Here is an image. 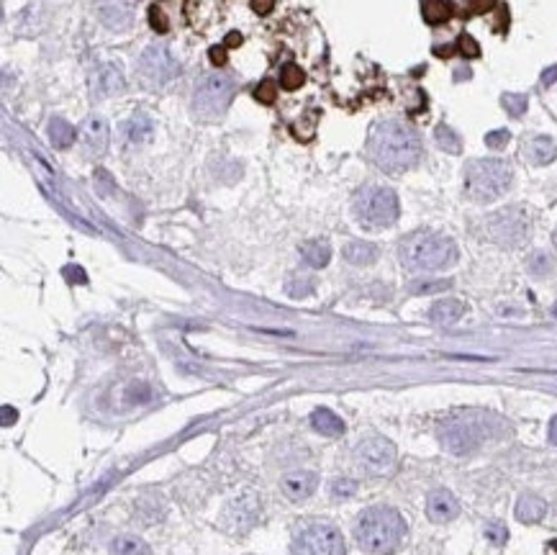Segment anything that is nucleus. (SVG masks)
<instances>
[{"label": "nucleus", "mask_w": 557, "mask_h": 555, "mask_svg": "<svg viewBox=\"0 0 557 555\" xmlns=\"http://www.w3.org/2000/svg\"><path fill=\"white\" fill-rule=\"evenodd\" d=\"M367 152L385 172H403L421 160V139L414 126L403 121H378L370 129Z\"/></svg>", "instance_id": "1"}, {"label": "nucleus", "mask_w": 557, "mask_h": 555, "mask_svg": "<svg viewBox=\"0 0 557 555\" xmlns=\"http://www.w3.org/2000/svg\"><path fill=\"white\" fill-rule=\"evenodd\" d=\"M354 540L367 555H393L406 540V522L393 506H367L354 522Z\"/></svg>", "instance_id": "2"}, {"label": "nucleus", "mask_w": 557, "mask_h": 555, "mask_svg": "<svg viewBox=\"0 0 557 555\" xmlns=\"http://www.w3.org/2000/svg\"><path fill=\"white\" fill-rule=\"evenodd\" d=\"M401 265L411 273L445 270L457 263V244L439 232H414L398 244Z\"/></svg>", "instance_id": "3"}, {"label": "nucleus", "mask_w": 557, "mask_h": 555, "mask_svg": "<svg viewBox=\"0 0 557 555\" xmlns=\"http://www.w3.org/2000/svg\"><path fill=\"white\" fill-rule=\"evenodd\" d=\"M493 427H501V419L488 412H455L439 424V442L452 455H470L491 440Z\"/></svg>", "instance_id": "4"}, {"label": "nucleus", "mask_w": 557, "mask_h": 555, "mask_svg": "<svg viewBox=\"0 0 557 555\" xmlns=\"http://www.w3.org/2000/svg\"><path fill=\"white\" fill-rule=\"evenodd\" d=\"M514 172L503 160H473L465 165V193L475 203H491L511 188Z\"/></svg>", "instance_id": "5"}, {"label": "nucleus", "mask_w": 557, "mask_h": 555, "mask_svg": "<svg viewBox=\"0 0 557 555\" xmlns=\"http://www.w3.org/2000/svg\"><path fill=\"white\" fill-rule=\"evenodd\" d=\"M354 216L367 229H385L393 227L401 214L398 196L385 185H365L354 196Z\"/></svg>", "instance_id": "6"}, {"label": "nucleus", "mask_w": 557, "mask_h": 555, "mask_svg": "<svg viewBox=\"0 0 557 555\" xmlns=\"http://www.w3.org/2000/svg\"><path fill=\"white\" fill-rule=\"evenodd\" d=\"M236 83L229 75H205L193 92V114L203 121H219L232 106Z\"/></svg>", "instance_id": "7"}, {"label": "nucleus", "mask_w": 557, "mask_h": 555, "mask_svg": "<svg viewBox=\"0 0 557 555\" xmlns=\"http://www.w3.org/2000/svg\"><path fill=\"white\" fill-rule=\"evenodd\" d=\"M293 555H347V545L337 527L313 520L296 530Z\"/></svg>", "instance_id": "8"}, {"label": "nucleus", "mask_w": 557, "mask_h": 555, "mask_svg": "<svg viewBox=\"0 0 557 555\" xmlns=\"http://www.w3.org/2000/svg\"><path fill=\"white\" fill-rule=\"evenodd\" d=\"M532 232V219L527 214V208L522 206H508L496 211L486 219V234L488 239L498 247L514 249L522 247L527 242V237Z\"/></svg>", "instance_id": "9"}, {"label": "nucleus", "mask_w": 557, "mask_h": 555, "mask_svg": "<svg viewBox=\"0 0 557 555\" xmlns=\"http://www.w3.org/2000/svg\"><path fill=\"white\" fill-rule=\"evenodd\" d=\"M177 70H180V64H177L169 47H164V44H152V47H147V49L141 52L139 75L144 80V85L149 88L169 85L177 78Z\"/></svg>", "instance_id": "10"}, {"label": "nucleus", "mask_w": 557, "mask_h": 555, "mask_svg": "<svg viewBox=\"0 0 557 555\" xmlns=\"http://www.w3.org/2000/svg\"><path fill=\"white\" fill-rule=\"evenodd\" d=\"M395 445L385 437H370L354 448V462L370 476H383L395 465Z\"/></svg>", "instance_id": "11"}, {"label": "nucleus", "mask_w": 557, "mask_h": 555, "mask_svg": "<svg viewBox=\"0 0 557 555\" xmlns=\"http://www.w3.org/2000/svg\"><path fill=\"white\" fill-rule=\"evenodd\" d=\"M262 517V504L257 494H241L232 501V504L224 509V525L229 532H236V535H244L249 532L257 520Z\"/></svg>", "instance_id": "12"}, {"label": "nucleus", "mask_w": 557, "mask_h": 555, "mask_svg": "<svg viewBox=\"0 0 557 555\" xmlns=\"http://www.w3.org/2000/svg\"><path fill=\"white\" fill-rule=\"evenodd\" d=\"M139 0H95L98 21L111 31H126L134 23Z\"/></svg>", "instance_id": "13"}, {"label": "nucleus", "mask_w": 557, "mask_h": 555, "mask_svg": "<svg viewBox=\"0 0 557 555\" xmlns=\"http://www.w3.org/2000/svg\"><path fill=\"white\" fill-rule=\"evenodd\" d=\"M108 139H111V131H108V121L103 116L85 119L80 126V142L88 155H103L108 150Z\"/></svg>", "instance_id": "14"}, {"label": "nucleus", "mask_w": 557, "mask_h": 555, "mask_svg": "<svg viewBox=\"0 0 557 555\" xmlns=\"http://www.w3.org/2000/svg\"><path fill=\"white\" fill-rule=\"evenodd\" d=\"M316 486L318 476L311 470H293V473H285L280 478V491L285 494L288 501H304L316 491Z\"/></svg>", "instance_id": "15"}, {"label": "nucleus", "mask_w": 557, "mask_h": 555, "mask_svg": "<svg viewBox=\"0 0 557 555\" xmlns=\"http://www.w3.org/2000/svg\"><path fill=\"white\" fill-rule=\"evenodd\" d=\"M460 514V501L452 496L447 489H437L426 496V517H429L434 525H445L452 522Z\"/></svg>", "instance_id": "16"}, {"label": "nucleus", "mask_w": 557, "mask_h": 555, "mask_svg": "<svg viewBox=\"0 0 557 555\" xmlns=\"http://www.w3.org/2000/svg\"><path fill=\"white\" fill-rule=\"evenodd\" d=\"M124 88H126V83L116 64H103L92 78V92L98 98H113V95L124 92Z\"/></svg>", "instance_id": "17"}, {"label": "nucleus", "mask_w": 557, "mask_h": 555, "mask_svg": "<svg viewBox=\"0 0 557 555\" xmlns=\"http://www.w3.org/2000/svg\"><path fill=\"white\" fill-rule=\"evenodd\" d=\"M522 155L529 165L542 167V165H550L557 157V144L552 142V136H529L522 147Z\"/></svg>", "instance_id": "18"}, {"label": "nucleus", "mask_w": 557, "mask_h": 555, "mask_svg": "<svg viewBox=\"0 0 557 555\" xmlns=\"http://www.w3.org/2000/svg\"><path fill=\"white\" fill-rule=\"evenodd\" d=\"M465 316V304L457 299H442L429 309V319L439 327H450Z\"/></svg>", "instance_id": "19"}, {"label": "nucleus", "mask_w": 557, "mask_h": 555, "mask_svg": "<svg viewBox=\"0 0 557 555\" xmlns=\"http://www.w3.org/2000/svg\"><path fill=\"white\" fill-rule=\"evenodd\" d=\"M547 512V504L544 499L534 496V494H524L519 501H516V520L524 522V525H534L539 522Z\"/></svg>", "instance_id": "20"}, {"label": "nucleus", "mask_w": 557, "mask_h": 555, "mask_svg": "<svg viewBox=\"0 0 557 555\" xmlns=\"http://www.w3.org/2000/svg\"><path fill=\"white\" fill-rule=\"evenodd\" d=\"M301 257L306 260L309 268H326L329 260H332V247L326 239H309V242L301 244Z\"/></svg>", "instance_id": "21"}, {"label": "nucleus", "mask_w": 557, "mask_h": 555, "mask_svg": "<svg viewBox=\"0 0 557 555\" xmlns=\"http://www.w3.org/2000/svg\"><path fill=\"white\" fill-rule=\"evenodd\" d=\"M152 131H155V121L147 114H136L124 124V134H126L128 144H136V147L147 142L149 136H152Z\"/></svg>", "instance_id": "22"}, {"label": "nucleus", "mask_w": 557, "mask_h": 555, "mask_svg": "<svg viewBox=\"0 0 557 555\" xmlns=\"http://www.w3.org/2000/svg\"><path fill=\"white\" fill-rule=\"evenodd\" d=\"M311 424L313 429L326 437H339V434H345V422L342 417L332 412V409H316V412L311 414Z\"/></svg>", "instance_id": "23"}, {"label": "nucleus", "mask_w": 557, "mask_h": 555, "mask_svg": "<svg viewBox=\"0 0 557 555\" xmlns=\"http://www.w3.org/2000/svg\"><path fill=\"white\" fill-rule=\"evenodd\" d=\"M381 255V249L375 247L373 242H349L345 247V260L352 265H373Z\"/></svg>", "instance_id": "24"}, {"label": "nucleus", "mask_w": 557, "mask_h": 555, "mask_svg": "<svg viewBox=\"0 0 557 555\" xmlns=\"http://www.w3.org/2000/svg\"><path fill=\"white\" fill-rule=\"evenodd\" d=\"M111 555H152V548L136 535H119L111 542Z\"/></svg>", "instance_id": "25"}, {"label": "nucleus", "mask_w": 557, "mask_h": 555, "mask_svg": "<svg viewBox=\"0 0 557 555\" xmlns=\"http://www.w3.org/2000/svg\"><path fill=\"white\" fill-rule=\"evenodd\" d=\"M47 131H49V139L56 150H67V147L75 142V129H72V124L64 121V119H59V116L52 119L49 126H47Z\"/></svg>", "instance_id": "26"}, {"label": "nucleus", "mask_w": 557, "mask_h": 555, "mask_svg": "<svg viewBox=\"0 0 557 555\" xmlns=\"http://www.w3.org/2000/svg\"><path fill=\"white\" fill-rule=\"evenodd\" d=\"M452 18V3L450 0H426L424 3V21L431 26H439Z\"/></svg>", "instance_id": "27"}, {"label": "nucleus", "mask_w": 557, "mask_h": 555, "mask_svg": "<svg viewBox=\"0 0 557 555\" xmlns=\"http://www.w3.org/2000/svg\"><path fill=\"white\" fill-rule=\"evenodd\" d=\"M313 291H316V280L311 275H293L285 283V293H288L290 299H306Z\"/></svg>", "instance_id": "28"}, {"label": "nucleus", "mask_w": 557, "mask_h": 555, "mask_svg": "<svg viewBox=\"0 0 557 555\" xmlns=\"http://www.w3.org/2000/svg\"><path fill=\"white\" fill-rule=\"evenodd\" d=\"M434 139H437L439 147H442L445 152H450V155H460V152H462V142H460V136L455 134L447 124H439V126L434 129Z\"/></svg>", "instance_id": "29"}, {"label": "nucleus", "mask_w": 557, "mask_h": 555, "mask_svg": "<svg viewBox=\"0 0 557 555\" xmlns=\"http://www.w3.org/2000/svg\"><path fill=\"white\" fill-rule=\"evenodd\" d=\"M304 83H306V75H304V70H301L298 64H293V62L282 64L280 85L285 88V90H298V88L304 85Z\"/></svg>", "instance_id": "30"}, {"label": "nucleus", "mask_w": 557, "mask_h": 555, "mask_svg": "<svg viewBox=\"0 0 557 555\" xmlns=\"http://www.w3.org/2000/svg\"><path fill=\"white\" fill-rule=\"evenodd\" d=\"M501 106L506 108L511 119H519V116L527 114V108H529V100H527V95H522V92H503Z\"/></svg>", "instance_id": "31"}, {"label": "nucleus", "mask_w": 557, "mask_h": 555, "mask_svg": "<svg viewBox=\"0 0 557 555\" xmlns=\"http://www.w3.org/2000/svg\"><path fill=\"white\" fill-rule=\"evenodd\" d=\"M316 111H311L309 116H306V121L301 119V121H296L293 126H290V131L296 134V139H301V142H311L313 139V134H316Z\"/></svg>", "instance_id": "32"}, {"label": "nucleus", "mask_w": 557, "mask_h": 555, "mask_svg": "<svg viewBox=\"0 0 557 555\" xmlns=\"http://www.w3.org/2000/svg\"><path fill=\"white\" fill-rule=\"evenodd\" d=\"M354 494H357V481H354V478L342 476L332 484V496L334 499H352Z\"/></svg>", "instance_id": "33"}, {"label": "nucleus", "mask_w": 557, "mask_h": 555, "mask_svg": "<svg viewBox=\"0 0 557 555\" xmlns=\"http://www.w3.org/2000/svg\"><path fill=\"white\" fill-rule=\"evenodd\" d=\"M452 285V280H421V283H414L409 288L414 296H426V293H439V291H447Z\"/></svg>", "instance_id": "34"}, {"label": "nucleus", "mask_w": 557, "mask_h": 555, "mask_svg": "<svg viewBox=\"0 0 557 555\" xmlns=\"http://www.w3.org/2000/svg\"><path fill=\"white\" fill-rule=\"evenodd\" d=\"M254 98L260 100V103H265V106L275 103V98H277V85L272 83V80H262L260 85L254 88Z\"/></svg>", "instance_id": "35"}, {"label": "nucleus", "mask_w": 557, "mask_h": 555, "mask_svg": "<svg viewBox=\"0 0 557 555\" xmlns=\"http://www.w3.org/2000/svg\"><path fill=\"white\" fill-rule=\"evenodd\" d=\"M149 26H152L157 34H167L169 31V21H167V16H164L162 8H157V6L149 8Z\"/></svg>", "instance_id": "36"}, {"label": "nucleus", "mask_w": 557, "mask_h": 555, "mask_svg": "<svg viewBox=\"0 0 557 555\" xmlns=\"http://www.w3.org/2000/svg\"><path fill=\"white\" fill-rule=\"evenodd\" d=\"M457 49H460V54H462V57H467V59L480 57V47H478V42H475L470 34L460 36V39H457Z\"/></svg>", "instance_id": "37"}, {"label": "nucleus", "mask_w": 557, "mask_h": 555, "mask_svg": "<svg viewBox=\"0 0 557 555\" xmlns=\"http://www.w3.org/2000/svg\"><path fill=\"white\" fill-rule=\"evenodd\" d=\"M486 537L493 542V545H506V540H508L506 525H503V522H491V525L486 527Z\"/></svg>", "instance_id": "38"}, {"label": "nucleus", "mask_w": 557, "mask_h": 555, "mask_svg": "<svg viewBox=\"0 0 557 555\" xmlns=\"http://www.w3.org/2000/svg\"><path fill=\"white\" fill-rule=\"evenodd\" d=\"M508 139H511V134H508L506 129H493V131H488L486 134V147H491V150H503L508 144Z\"/></svg>", "instance_id": "39"}, {"label": "nucleus", "mask_w": 557, "mask_h": 555, "mask_svg": "<svg viewBox=\"0 0 557 555\" xmlns=\"http://www.w3.org/2000/svg\"><path fill=\"white\" fill-rule=\"evenodd\" d=\"M529 270L534 273V275H544V273L550 270V257L544 255V252H534V255L529 257Z\"/></svg>", "instance_id": "40"}, {"label": "nucleus", "mask_w": 557, "mask_h": 555, "mask_svg": "<svg viewBox=\"0 0 557 555\" xmlns=\"http://www.w3.org/2000/svg\"><path fill=\"white\" fill-rule=\"evenodd\" d=\"M62 273H64V278H67L70 283H78V285L88 283V275H85V270L80 268V265H67Z\"/></svg>", "instance_id": "41"}, {"label": "nucleus", "mask_w": 557, "mask_h": 555, "mask_svg": "<svg viewBox=\"0 0 557 555\" xmlns=\"http://www.w3.org/2000/svg\"><path fill=\"white\" fill-rule=\"evenodd\" d=\"M493 6H496V0H467V11H470V13H475V16L488 13V11H491Z\"/></svg>", "instance_id": "42"}, {"label": "nucleus", "mask_w": 557, "mask_h": 555, "mask_svg": "<svg viewBox=\"0 0 557 555\" xmlns=\"http://www.w3.org/2000/svg\"><path fill=\"white\" fill-rule=\"evenodd\" d=\"M249 6H252V11H254L257 16H268L270 11L275 8V0H252Z\"/></svg>", "instance_id": "43"}, {"label": "nucleus", "mask_w": 557, "mask_h": 555, "mask_svg": "<svg viewBox=\"0 0 557 555\" xmlns=\"http://www.w3.org/2000/svg\"><path fill=\"white\" fill-rule=\"evenodd\" d=\"M208 57H211V62L216 64V67H224L226 64V47H211V49H208Z\"/></svg>", "instance_id": "44"}, {"label": "nucleus", "mask_w": 557, "mask_h": 555, "mask_svg": "<svg viewBox=\"0 0 557 555\" xmlns=\"http://www.w3.org/2000/svg\"><path fill=\"white\" fill-rule=\"evenodd\" d=\"M557 83V64H552V67H547V70L542 72V85L550 88Z\"/></svg>", "instance_id": "45"}, {"label": "nucleus", "mask_w": 557, "mask_h": 555, "mask_svg": "<svg viewBox=\"0 0 557 555\" xmlns=\"http://www.w3.org/2000/svg\"><path fill=\"white\" fill-rule=\"evenodd\" d=\"M241 44V34L239 31H232V34H226V42L224 47H229V49H234V47H239Z\"/></svg>", "instance_id": "46"}, {"label": "nucleus", "mask_w": 557, "mask_h": 555, "mask_svg": "<svg viewBox=\"0 0 557 555\" xmlns=\"http://www.w3.org/2000/svg\"><path fill=\"white\" fill-rule=\"evenodd\" d=\"M3 427H11V422H16V417H18V412L16 409H11V406H3Z\"/></svg>", "instance_id": "47"}, {"label": "nucleus", "mask_w": 557, "mask_h": 555, "mask_svg": "<svg viewBox=\"0 0 557 555\" xmlns=\"http://www.w3.org/2000/svg\"><path fill=\"white\" fill-rule=\"evenodd\" d=\"M547 440H550L552 445H557V414L552 417V422H550V429H547Z\"/></svg>", "instance_id": "48"}, {"label": "nucleus", "mask_w": 557, "mask_h": 555, "mask_svg": "<svg viewBox=\"0 0 557 555\" xmlns=\"http://www.w3.org/2000/svg\"><path fill=\"white\" fill-rule=\"evenodd\" d=\"M552 316H557V304H555V306H552Z\"/></svg>", "instance_id": "49"}, {"label": "nucleus", "mask_w": 557, "mask_h": 555, "mask_svg": "<svg viewBox=\"0 0 557 555\" xmlns=\"http://www.w3.org/2000/svg\"><path fill=\"white\" fill-rule=\"evenodd\" d=\"M550 545H552V550H557V540H555V542H550Z\"/></svg>", "instance_id": "50"}, {"label": "nucleus", "mask_w": 557, "mask_h": 555, "mask_svg": "<svg viewBox=\"0 0 557 555\" xmlns=\"http://www.w3.org/2000/svg\"><path fill=\"white\" fill-rule=\"evenodd\" d=\"M552 242H555V247H557V232H555V237H552Z\"/></svg>", "instance_id": "51"}]
</instances>
